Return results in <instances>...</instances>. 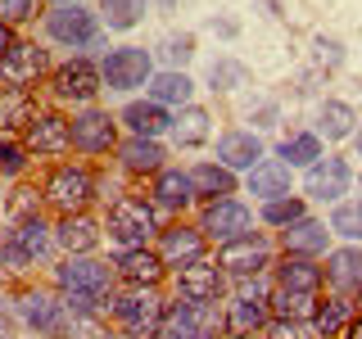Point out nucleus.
Here are the masks:
<instances>
[{
  "instance_id": "1",
  "label": "nucleus",
  "mask_w": 362,
  "mask_h": 339,
  "mask_svg": "<svg viewBox=\"0 0 362 339\" xmlns=\"http://www.w3.org/2000/svg\"><path fill=\"white\" fill-rule=\"evenodd\" d=\"M105 240L118 249H145V244H154L158 240V231H163V218H158V208L145 195H113L109 199V208H105Z\"/></svg>"
},
{
  "instance_id": "2",
  "label": "nucleus",
  "mask_w": 362,
  "mask_h": 339,
  "mask_svg": "<svg viewBox=\"0 0 362 339\" xmlns=\"http://www.w3.org/2000/svg\"><path fill=\"white\" fill-rule=\"evenodd\" d=\"M41 199H45V213H54V218H68V213H90V203L100 199V177L90 163H68V158H59V163L45 172L41 181Z\"/></svg>"
},
{
  "instance_id": "3",
  "label": "nucleus",
  "mask_w": 362,
  "mask_h": 339,
  "mask_svg": "<svg viewBox=\"0 0 362 339\" xmlns=\"http://www.w3.org/2000/svg\"><path fill=\"white\" fill-rule=\"evenodd\" d=\"M41 90H45V100H50V109H64V113H77V109L95 105L100 90H105L100 59H90V54H73V59L54 64Z\"/></svg>"
},
{
  "instance_id": "4",
  "label": "nucleus",
  "mask_w": 362,
  "mask_h": 339,
  "mask_svg": "<svg viewBox=\"0 0 362 339\" xmlns=\"http://www.w3.org/2000/svg\"><path fill=\"white\" fill-rule=\"evenodd\" d=\"M168 299L163 290H136V285H118L109 303V321L122 339H158V326H163Z\"/></svg>"
},
{
  "instance_id": "5",
  "label": "nucleus",
  "mask_w": 362,
  "mask_h": 339,
  "mask_svg": "<svg viewBox=\"0 0 362 339\" xmlns=\"http://www.w3.org/2000/svg\"><path fill=\"white\" fill-rule=\"evenodd\" d=\"M41 32L59 50H100L105 45V28H100V14L90 5H45Z\"/></svg>"
},
{
  "instance_id": "6",
  "label": "nucleus",
  "mask_w": 362,
  "mask_h": 339,
  "mask_svg": "<svg viewBox=\"0 0 362 339\" xmlns=\"http://www.w3.org/2000/svg\"><path fill=\"white\" fill-rule=\"evenodd\" d=\"M50 290L54 294H95V299L113 303L118 276H113V263H105L100 254H77V258L50 263Z\"/></svg>"
},
{
  "instance_id": "7",
  "label": "nucleus",
  "mask_w": 362,
  "mask_h": 339,
  "mask_svg": "<svg viewBox=\"0 0 362 339\" xmlns=\"http://www.w3.org/2000/svg\"><path fill=\"white\" fill-rule=\"evenodd\" d=\"M276 240H272L267 231H249L240 240H226L213 249V263L222 267L226 280H249V276H272V263H276Z\"/></svg>"
},
{
  "instance_id": "8",
  "label": "nucleus",
  "mask_w": 362,
  "mask_h": 339,
  "mask_svg": "<svg viewBox=\"0 0 362 339\" xmlns=\"http://www.w3.org/2000/svg\"><path fill=\"white\" fill-rule=\"evenodd\" d=\"M154 73H158L154 50H145V45H109L100 54V77H105V90H113V95L145 90Z\"/></svg>"
},
{
  "instance_id": "9",
  "label": "nucleus",
  "mask_w": 362,
  "mask_h": 339,
  "mask_svg": "<svg viewBox=\"0 0 362 339\" xmlns=\"http://www.w3.org/2000/svg\"><path fill=\"white\" fill-rule=\"evenodd\" d=\"M68 127H73V154H82V158H109L122 141L118 113H109L100 105H86V109L68 113Z\"/></svg>"
},
{
  "instance_id": "10",
  "label": "nucleus",
  "mask_w": 362,
  "mask_h": 339,
  "mask_svg": "<svg viewBox=\"0 0 362 339\" xmlns=\"http://www.w3.org/2000/svg\"><path fill=\"white\" fill-rule=\"evenodd\" d=\"M145 199L158 208V218L163 222H181L186 213H195L199 208V199H195V181H190V167H177V163H168L163 172H154L150 181H145Z\"/></svg>"
},
{
  "instance_id": "11",
  "label": "nucleus",
  "mask_w": 362,
  "mask_h": 339,
  "mask_svg": "<svg viewBox=\"0 0 362 339\" xmlns=\"http://www.w3.org/2000/svg\"><path fill=\"white\" fill-rule=\"evenodd\" d=\"M14 316L37 339H64L68 335V321H73L68 308H64V299L54 290H23L18 299H14Z\"/></svg>"
},
{
  "instance_id": "12",
  "label": "nucleus",
  "mask_w": 362,
  "mask_h": 339,
  "mask_svg": "<svg viewBox=\"0 0 362 339\" xmlns=\"http://www.w3.org/2000/svg\"><path fill=\"white\" fill-rule=\"evenodd\" d=\"M195 226L209 235V244H226V240H240L258 226V213L235 195V199H218V203H199Z\"/></svg>"
},
{
  "instance_id": "13",
  "label": "nucleus",
  "mask_w": 362,
  "mask_h": 339,
  "mask_svg": "<svg viewBox=\"0 0 362 339\" xmlns=\"http://www.w3.org/2000/svg\"><path fill=\"white\" fill-rule=\"evenodd\" d=\"M18 141H23V150H28L32 158H64V154H73V127H68V113L41 105V113L28 122V131H23Z\"/></svg>"
},
{
  "instance_id": "14",
  "label": "nucleus",
  "mask_w": 362,
  "mask_h": 339,
  "mask_svg": "<svg viewBox=\"0 0 362 339\" xmlns=\"http://www.w3.org/2000/svg\"><path fill=\"white\" fill-rule=\"evenodd\" d=\"M354 163H349L344 154H322L317 163L303 172V199H313V203H335L354 190Z\"/></svg>"
},
{
  "instance_id": "15",
  "label": "nucleus",
  "mask_w": 362,
  "mask_h": 339,
  "mask_svg": "<svg viewBox=\"0 0 362 339\" xmlns=\"http://www.w3.org/2000/svg\"><path fill=\"white\" fill-rule=\"evenodd\" d=\"M154 254L163 258L168 271H181V267L199 263V258H209V235H204L195 222H186V218L163 222V231H158V240H154Z\"/></svg>"
},
{
  "instance_id": "16",
  "label": "nucleus",
  "mask_w": 362,
  "mask_h": 339,
  "mask_svg": "<svg viewBox=\"0 0 362 339\" xmlns=\"http://www.w3.org/2000/svg\"><path fill=\"white\" fill-rule=\"evenodd\" d=\"M50 54L41 50L37 41H23L5 54V64H0V86H14V90H41L45 77H50Z\"/></svg>"
},
{
  "instance_id": "17",
  "label": "nucleus",
  "mask_w": 362,
  "mask_h": 339,
  "mask_svg": "<svg viewBox=\"0 0 362 339\" xmlns=\"http://www.w3.org/2000/svg\"><path fill=\"white\" fill-rule=\"evenodd\" d=\"M168 280H173V294L186 299V303H222L226 290H231V280L222 276V267L213 263V258H199V263L173 271Z\"/></svg>"
},
{
  "instance_id": "18",
  "label": "nucleus",
  "mask_w": 362,
  "mask_h": 339,
  "mask_svg": "<svg viewBox=\"0 0 362 339\" xmlns=\"http://www.w3.org/2000/svg\"><path fill=\"white\" fill-rule=\"evenodd\" d=\"M173 150L168 141H145V136H122L118 150H113V163H118L122 177H136V181H150L154 172H163Z\"/></svg>"
},
{
  "instance_id": "19",
  "label": "nucleus",
  "mask_w": 362,
  "mask_h": 339,
  "mask_svg": "<svg viewBox=\"0 0 362 339\" xmlns=\"http://www.w3.org/2000/svg\"><path fill=\"white\" fill-rule=\"evenodd\" d=\"M109 263H113L118 285H136V290H163V280L173 276V271L163 267V258L154 254V244H145V249H122V254H113Z\"/></svg>"
},
{
  "instance_id": "20",
  "label": "nucleus",
  "mask_w": 362,
  "mask_h": 339,
  "mask_svg": "<svg viewBox=\"0 0 362 339\" xmlns=\"http://www.w3.org/2000/svg\"><path fill=\"white\" fill-rule=\"evenodd\" d=\"M213 158H218L222 167H231L235 177H245V172H254V167L267 158V145H263V136H258L254 127H231V131L218 136Z\"/></svg>"
},
{
  "instance_id": "21",
  "label": "nucleus",
  "mask_w": 362,
  "mask_h": 339,
  "mask_svg": "<svg viewBox=\"0 0 362 339\" xmlns=\"http://www.w3.org/2000/svg\"><path fill=\"white\" fill-rule=\"evenodd\" d=\"M105 244V222L95 213H68V218H54V249L64 258L77 254H100Z\"/></svg>"
},
{
  "instance_id": "22",
  "label": "nucleus",
  "mask_w": 362,
  "mask_h": 339,
  "mask_svg": "<svg viewBox=\"0 0 362 339\" xmlns=\"http://www.w3.org/2000/svg\"><path fill=\"white\" fill-rule=\"evenodd\" d=\"M118 127L122 136H145V141H168V131H173V109H163V105H154L150 95H141V100H127V105L118 109Z\"/></svg>"
},
{
  "instance_id": "23",
  "label": "nucleus",
  "mask_w": 362,
  "mask_h": 339,
  "mask_svg": "<svg viewBox=\"0 0 362 339\" xmlns=\"http://www.w3.org/2000/svg\"><path fill=\"white\" fill-rule=\"evenodd\" d=\"M276 249L281 254H299V258H326L335 249V235L331 226H326V218H299L294 226H286V231H276Z\"/></svg>"
},
{
  "instance_id": "24",
  "label": "nucleus",
  "mask_w": 362,
  "mask_h": 339,
  "mask_svg": "<svg viewBox=\"0 0 362 339\" xmlns=\"http://www.w3.org/2000/svg\"><path fill=\"white\" fill-rule=\"evenodd\" d=\"M272 285L276 290H299V294H322L326 290V267H322V258L276 254V263H272Z\"/></svg>"
},
{
  "instance_id": "25",
  "label": "nucleus",
  "mask_w": 362,
  "mask_h": 339,
  "mask_svg": "<svg viewBox=\"0 0 362 339\" xmlns=\"http://www.w3.org/2000/svg\"><path fill=\"white\" fill-rule=\"evenodd\" d=\"M322 267H326V294L354 299L362 290V244H335L331 254L322 258Z\"/></svg>"
},
{
  "instance_id": "26",
  "label": "nucleus",
  "mask_w": 362,
  "mask_h": 339,
  "mask_svg": "<svg viewBox=\"0 0 362 339\" xmlns=\"http://www.w3.org/2000/svg\"><path fill=\"white\" fill-rule=\"evenodd\" d=\"M222 308H226V339H254V335H263L267 321H272L267 299H240V294H226Z\"/></svg>"
},
{
  "instance_id": "27",
  "label": "nucleus",
  "mask_w": 362,
  "mask_h": 339,
  "mask_svg": "<svg viewBox=\"0 0 362 339\" xmlns=\"http://www.w3.org/2000/svg\"><path fill=\"white\" fill-rule=\"evenodd\" d=\"M190 181H195V199L199 203H218V199H235L240 195V177L231 167H222L218 158L190 163Z\"/></svg>"
},
{
  "instance_id": "28",
  "label": "nucleus",
  "mask_w": 362,
  "mask_h": 339,
  "mask_svg": "<svg viewBox=\"0 0 362 339\" xmlns=\"http://www.w3.org/2000/svg\"><path fill=\"white\" fill-rule=\"evenodd\" d=\"M245 195H254L258 203L286 199V195H294V172L281 158H263L254 172H245Z\"/></svg>"
},
{
  "instance_id": "29",
  "label": "nucleus",
  "mask_w": 362,
  "mask_h": 339,
  "mask_svg": "<svg viewBox=\"0 0 362 339\" xmlns=\"http://www.w3.org/2000/svg\"><path fill=\"white\" fill-rule=\"evenodd\" d=\"M145 95H150L154 105L177 113V109L195 105V77L181 73V68H158V73L150 77V86H145Z\"/></svg>"
},
{
  "instance_id": "30",
  "label": "nucleus",
  "mask_w": 362,
  "mask_h": 339,
  "mask_svg": "<svg viewBox=\"0 0 362 339\" xmlns=\"http://www.w3.org/2000/svg\"><path fill=\"white\" fill-rule=\"evenodd\" d=\"M358 316V303L354 299H344V294H326L322 290V299H317V308H313V335L317 339H339L344 335V326Z\"/></svg>"
},
{
  "instance_id": "31",
  "label": "nucleus",
  "mask_w": 362,
  "mask_h": 339,
  "mask_svg": "<svg viewBox=\"0 0 362 339\" xmlns=\"http://www.w3.org/2000/svg\"><path fill=\"white\" fill-rule=\"evenodd\" d=\"M41 113L37 90H14V86H0V136H23L28 122Z\"/></svg>"
},
{
  "instance_id": "32",
  "label": "nucleus",
  "mask_w": 362,
  "mask_h": 339,
  "mask_svg": "<svg viewBox=\"0 0 362 339\" xmlns=\"http://www.w3.org/2000/svg\"><path fill=\"white\" fill-rule=\"evenodd\" d=\"M209 136H213V113L204 105H186L173 113V131H168L173 150H199Z\"/></svg>"
},
{
  "instance_id": "33",
  "label": "nucleus",
  "mask_w": 362,
  "mask_h": 339,
  "mask_svg": "<svg viewBox=\"0 0 362 339\" xmlns=\"http://www.w3.org/2000/svg\"><path fill=\"white\" fill-rule=\"evenodd\" d=\"M9 235L18 240V249L32 258V267H45L54 258V222L45 218H28V222H18V226H9Z\"/></svg>"
},
{
  "instance_id": "34",
  "label": "nucleus",
  "mask_w": 362,
  "mask_h": 339,
  "mask_svg": "<svg viewBox=\"0 0 362 339\" xmlns=\"http://www.w3.org/2000/svg\"><path fill=\"white\" fill-rule=\"evenodd\" d=\"M317 136H322L326 145H339V141H354L358 131V109L349 105V100H322L317 105Z\"/></svg>"
},
{
  "instance_id": "35",
  "label": "nucleus",
  "mask_w": 362,
  "mask_h": 339,
  "mask_svg": "<svg viewBox=\"0 0 362 339\" xmlns=\"http://www.w3.org/2000/svg\"><path fill=\"white\" fill-rule=\"evenodd\" d=\"M322 154H326V141H322L313 127L290 131V136H281V141H276V158L290 167V172H308V167H313Z\"/></svg>"
},
{
  "instance_id": "36",
  "label": "nucleus",
  "mask_w": 362,
  "mask_h": 339,
  "mask_svg": "<svg viewBox=\"0 0 362 339\" xmlns=\"http://www.w3.org/2000/svg\"><path fill=\"white\" fill-rule=\"evenodd\" d=\"M100 28H109V32H132V28H141L145 14H150V0H100Z\"/></svg>"
},
{
  "instance_id": "37",
  "label": "nucleus",
  "mask_w": 362,
  "mask_h": 339,
  "mask_svg": "<svg viewBox=\"0 0 362 339\" xmlns=\"http://www.w3.org/2000/svg\"><path fill=\"white\" fill-rule=\"evenodd\" d=\"M317 299H322V294H299V290H276L272 285L267 312H272V321H313Z\"/></svg>"
},
{
  "instance_id": "38",
  "label": "nucleus",
  "mask_w": 362,
  "mask_h": 339,
  "mask_svg": "<svg viewBox=\"0 0 362 339\" xmlns=\"http://www.w3.org/2000/svg\"><path fill=\"white\" fill-rule=\"evenodd\" d=\"M299 218H308V199L303 195H286V199H272V203H258V226L267 231H286Z\"/></svg>"
},
{
  "instance_id": "39",
  "label": "nucleus",
  "mask_w": 362,
  "mask_h": 339,
  "mask_svg": "<svg viewBox=\"0 0 362 339\" xmlns=\"http://www.w3.org/2000/svg\"><path fill=\"white\" fill-rule=\"evenodd\" d=\"M326 226H331L335 240L362 244V195L358 199H339L335 208H331V218H326Z\"/></svg>"
},
{
  "instance_id": "40",
  "label": "nucleus",
  "mask_w": 362,
  "mask_h": 339,
  "mask_svg": "<svg viewBox=\"0 0 362 339\" xmlns=\"http://www.w3.org/2000/svg\"><path fill=\"white\" fill-rule=\"evenodd\" d=\"M41 213H45L41 186H28V181H18V186L9 190V199H5V222L18 226V222H28V218H41Z\"/></svg>"
},
{
  "instance_id": "41",
  "label": "nucleus",
  "mask_w": 362,
  "mask_h": 339,
  "mask_svg": "<svg viewBox=\"0 0 362 339\" xmlns=\"http://www.w3.org/2000/svg\"><path fill=\"white\" fill-rule=\"evenodd\" d=\"M158 59H163V68H181V73H186V64L195 59V32H168V37L154 45V64Z\"/></svg>"
},
{
  "instance_id": "42",
  "label": "nucleus",
  "mask_w": 362,
  "mask_h": 339,
  "mask_svg": "<svg viewBox=\"0 0 362 339\" xmlns=\"http://www.w3.org/2000/svg\"><path fill=\"white\" fill-rule=\"evenodd\" d=\"M209 86L222 90V95H231V90L249 86V68H245L240 59H231V54H222V59L209 64Z\"/></svg>"
},
{
  "instance_id": "43",
  "label": "nucleus",
  "mask_w": 362,
  "mask_h": 339,
  "mask_svg": "<svg viewBox=\"0 0 362 339\" xmlns=\"http://www.w3.org/2000/svg\"><path fill=\"white\" fill-rule=\"evenodd\" d=\"M28 163H32V154L23 150L18 136H0V177H5V181H23Z\"/></svg>"
},
{
  "instance_id": "44",
  "label": "nucleus",
  "mask_w": 362,
  "mask_h": 339,
  "mask_svg": "<svg viewBox=\"0 0 362 339\" xmlns=\"http://www.w3.org/2000/svg\"><path fill=\"white\" fill-rule=\"evenodd\" d=\"M344 41L339 37H326V32H317L313 37V68L317 73H335V68H344Z\"/></svg>"
},
{
  "instance_id": "45",
  "label": "nucleus",
  "mask_w": 362,
  "mask_h": 339,
  "mask_svg": "<svg viewBox=\"0 0 362 339\" xmlns=\"http://www.w3.org/2000/svg\"><path fill=\"white\" fill-rule=\"evenodd\" d=\"M64 339H118V331H113L109 316H73Z\"/></svg>"
},
{
  "instance_id": "46",
  "label": "nucleus",
  "mask_w": 362,
  "mask_h": 339,
  "mask_svg": "<svg viewBox=\"0 0 362 339\" xmlns=\"http://www.w3.org/2000/svg\"><path fill=\"white\" fill-rule=\"evenodd\" d=\"M45 0H0V23L5 28H28L32 18L41 14Z\"/></svg>"
},
{
  "instance_id": "47",
  "label": "nucleus",
  "mask_w": 362,
  "mask_h": 339,
  "mask_svg": "<svg viewBox=\"0 0 362 339\" xmlns=\"http://www.w3.org/2000/svg\"><path fill=\"white\" fill-rule=\"evenodd\" d=\"M0 267H5V271H14V276H23V271H32V258L18 249V240H14L9 231L0 235Z\"/></svg>"
},
{
  "instance_id": "48",
  "label": "nucleus",
  "mask_w": 362,
  "mask_h": 339,
  "mask_svg": "<svg viewBox=\"0 0 362 339\" xmlns=\"http://www.w3.org/2000/svg\"><path fill=\"white\" fill-rule=\"evenodd\" d=\"M263 339H317L308 321H267Z\"/></svg>"
},
{
  "instance_id": "49",
  "label": "nucleus",
  "mask_w": 362,
  "mask_h": 339,
  "mask_svg": "<svg viewBox=\"0 0 362 339\" xmlns=\"http://www.w3.org/2000/svg\"><path fill=\"white\" fill-rule=\"evenodd\" d=\"M249 122H254V131L276 127V122H281V105H276V100H258V109L249 113Z\"/></svg>"
},
{
  "instance_id": "50",
  "label": "nucleus",
  "mask_w": 362,
  "mask_h": 339,
  "mask_svg": "<svg viewBox=\"0 0 362 339\" xmlns=\"http://www.w3.org/2000/svg\"><path fill=\"white\" fill-rule=\"evenodd\" d=\"M18 45V28H5V23H0V64H5V54L14 50Z\"/></svg>"
},
{
  "instance_id": "51",
  "label": "nucleus",
  "mask_w": 362,
  "mask_h": 339,
  "mask_svg": "<svg viewBox=\"0 0 362 339\" xmlns=\"http://www.w3.org/2000/svg\"><path fill=\"white\" fill-rule=\"evenodd\" d=\"M209 28H213V32H222V37H235V32H240V28H235V23H231V18H213V23H209Z\"/></svg>"
},
{
  "instance_id": "52",
  "label": "nucleus",
  "mask_w": 362,
  "mask_h": 339,
  "mask_svg": "<svg viewBox=\"0 0 362 339\" xmlns=\"http://www.w3.org/2000/svg\"><path fill=\"white\" fill-rule=\"evenodd\" d=\"M339 339H362V312L354 316V321H349L344 326V335H339Z\"/></svg>"
},
{
  "instance_id": "53",
  "label": "nucleus",
  "mask_w": 362,
  "mask_h": 339,
  "mask_svg": "<svg viewBox=\"0 0 362 339\" xmlns=\"http://www.w3.org/2000/svg\"><path fill=\"white\" fill-rule=\"evenodd\" d=\"M150 5H158V9H163V14H173V9L181 5V0H150Z\"/></svg>"
},
{
  "instance_id": "54",
  "label": "nucleus",
  "mask_w": 362,
  "mask_h": 339,
  "mask_svg": "<svg viewBox=\"0 0 362 339\" xmlns=\"http://www.w3.org/2000/svg\"><path fill=\"white\" fill-rule=\"evenodd\" d=\"M354 158H362V127L354 131Z\"/></svg>"
},
{
  "instance_id": "55",
  "label": "nucleus",
  "mask_w": 362,
  "mask_h": 339,
  "mask_svg": "<svg viewBox=\"0 0 362 339\" xmlns=\"http://www.w3.org/2000/svg\"><path fill=\"white\" fill-rule=\"evenodd\" d=\"M45 5H86V0H45Z\"/></svg>"
},
{
  "instance_id": "56",
  "label": "nucleus",
  "mask_w": 362,
  "mask_h": 339,
  "mask_svg": "<svg viewBox=\"0 0 362 339\" xmlns=\"http://www.w3.org/2000/svg\"><path fill=\"white\" fill-rule=\"evenodd\" d=\"M0 339H14V335H9V326H5V321H0Z\"/></svg>"
},
{
  "instance_id": "57",
  "label": "nucleus",
  "mask_w": 362,
  "mask_h": 339,
  "mask_svg": "<svg viewBox=\"0 0 362 339\" xmlns=\"http://www.w3.org/2000/svg\"><path fill=\"white\" fill-rule=\"evenodd\" d=\"M354 303H358V312H362V290H358V294H354Z\"/></svg>"
},
{
  "instance_id": "58",
  "label": "nucleus",
  "mask_w": 362,
  "mask_h": 339,
  "mask_svg": "<svg viewBox=\"0 0 362 339\" xmlns=\"http://www.w3.org/2000/svg\"><path fill=\"white\" fill-rule=\"evenodd\" d=\"M354 181H358V190H362V172H358V177H354Z\"/></svg>"
}]
</instances>
